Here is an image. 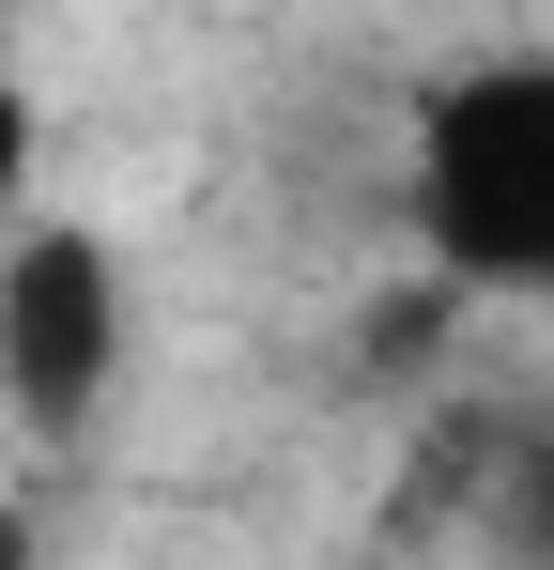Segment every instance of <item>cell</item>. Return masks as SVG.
<instances>
[{"label":"cell","mask_w":554,"mask_h":570,"mask_svg":"<svg viewBox=\"0 0 554 570\" xmlns=\"http://www.w3.org/2000/svg\"><path fill=\"white\" fill-rule=\"evenodd\" d=\"M416 232L477 293H554V62H477L416 108Z\"/></svg>","instance_id":"cell-1"},{"label":"cell","mask_w":554,"mask_h":570,"mask_svg":"<svg viewBox=\"0 0 554 570\" xmlns=\"http://www.w3.org/2000/svg\"><path fill=\"white\" fill-rule=\"evenodd\" d=\"M108 371H123V263L78 216L16 232V263H0V416L16 432H78L108 401Z\"/></svg>","instance_id":"cell-2"},{"label":"cell","mask_w":554,"mask_h":570,"mask_svg":"<svg viewBox=\"0 0 554 570\" xmlns=\"http://www.w3.org/2000/svg\"><path fill=\"white\" fill-rule=\"evenodd\" d=\"M493 524H508L524 556H554V432H524V448H508V478H493Z\"/></svg>","instance_id":"cell-3"},{"label":"cell","mask_w":554,"mask_h":570,"mask_svg":"<svg viewBox=\"0 0 554 570\" xmlns=\"http://www.w3.org/2000/svg\"><path fill=\"white\" fill-rule=\"evenodd\" d=\"M31 186V94H16V78H0V200Z\"/></svg>","instance_id":"cell-4"}]
</instances>
